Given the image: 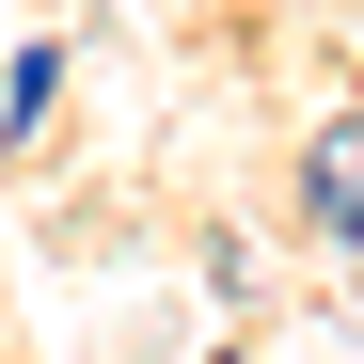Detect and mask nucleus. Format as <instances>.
I'll return each mask as SVG.
<instances>
[{"label": "nucleus", "mask_w": 364, "mask_h": 364, "mask_svg": "<svg viewBox=\"0 0 364 364\" xmlns=\"http://www.w3.org/2000/svg\"><path fill=\"white\" fill-rule=\"evenodd\" d=\"M317 222H364V159H348V143L317 159Z\"/></svg>", "instance_id": "obj_1"}]
</instances>
